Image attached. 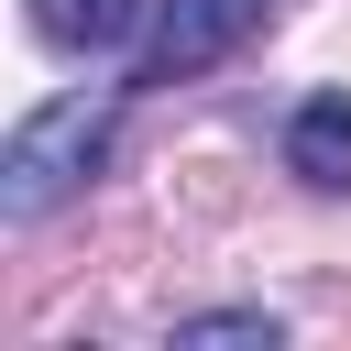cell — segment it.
<instances>
[{
	"mask_svg": "<svg viewBox=\"0 0 351 351\" xmlns=\"http://www.w3.org/2000/svg\"><path fill=\"white\" fill-rule=\"evenodd\" d=\"M99 154H110V99H99V88L44 99V110L11 121V143H0V219H44V208H66V197L99 176Z\"/></svg>",
	"mask_w": 351,
	"mask_h": 351,
	"instance_id": "cell-1",
	"label": "cell"
},
{
	"mask_svg": "<svg viewBox=\"0 0 351 351\" xmlns=\"http://www.w3.org/2000/svg\"><path fill=\"white\" fill-rule=\"evenodd\" d=\"M263 22H274V0H154L143 44H132V88H186V77L230 66Z\"/></svg>",
	"mask_w": 351,
	"mask_h": 351,
	"instance_id": "cell-2",
	"label": "cell"
},
{
	"mask_svg": "<svg viewBox=\"0 0 351 351\" xmlns=\"http://www.w3.org/2000/svg\"><path fill=\"white\" fill-rule=\"evenodd\" d=\"M285 165H296L318 197H351V99H340V88L296 99V121H285Z\"/></svg>",
	"mask_w": 351,
	"mask_h": 351,
	"instance_id": "cell-3",
	"label": "cell"
},
{
	"mask_svg": "<svg viewBox=\"0 0 351 351\" xmlns=\"http://www.w3.org/2000/svg\"><path fill=\"white\" fill-rule=\"evenodd\" d=\"M33 33L55 55H121L143 44V0H33Z\"/></svg>",
	"mask_w": 351,
	"mask_h": 351,
	"instance_id": "cell-4",
	"label": "cell"
},
{
	"mask_svg": "<svg viewBox=\"0 0 351 351\" xmlns=\"http://www.w3.org/2000/svg\"><path fill=\"white\" fill-rule=\"evenodd\" d=\"M219 340H285L263 307H208V318H176V351H219Z\"/></svg>",
	"mask_w": 351,
	"mask_h": 351,
	"instance_id": "cell-5",
	"label": "cell"
}]
</instances>
